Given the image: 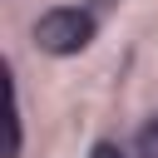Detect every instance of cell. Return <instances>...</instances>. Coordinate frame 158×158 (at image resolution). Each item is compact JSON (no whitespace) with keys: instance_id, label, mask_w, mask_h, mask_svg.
<instances>
[{"instance_id":"cell-2","label":"cell","mask_w":158,"mask_h":158,"mask_svg":"<svg viewBox=\"0 0 158 158\" xmlns=\"http://www.w3.org/2000/svg\"><path fill=\"white\" fill-rule=\"evenodd\" d=\"M138 158H158V118H148L138 128Z\"/></svg>"},{"instance_id":"cell-1","label":"cell","mask_w":158,"mask_h":158,"mask_svg":"<svg viewBox=\"0 0 158 158\" xmlns=\"http://www.w3.org/2000/svg\"><path fill=\"white\" fill-rule=\"evenodd\" d=\"M94 40V15L84 10H44L35 25V44L44 54H79Z\"/></svg>"},{"instance_id":"cell-4","label":"cell","mask_w":158,"mask_h":158,"mask_svg":"<svg viewBox=\"0 0 158 158\" xmlns=\"http://www.w3.org/2000/svg\"><path fill=\"white\" fill-rule=\"evenodd\" d=\"M89 158H123V153H118L114 143H94V153H89Z\"/></svg>"},{"instance_id":"cell-3","label":"cell","mask_w":158,"mask_h":158,"mask_svg":"<svg viewBox=\"0 0 158 158\" xmlns=\"http://www.w3.org/2000/svg\"><path fill=\"white\" fill-rule=\"evenodd\" d=\"M10 158H20V99L10 94Z\"/></svg>"}]
</instances>
